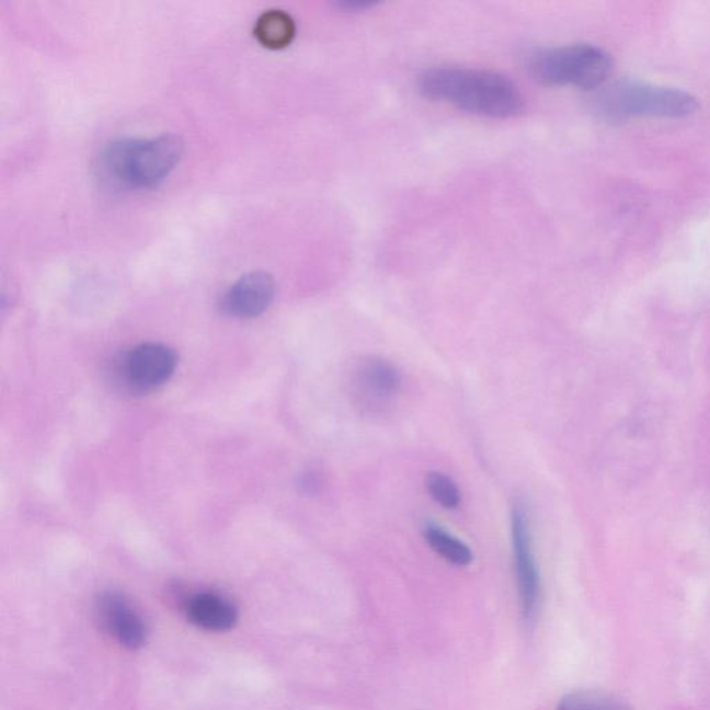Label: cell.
I'll return each mask as SVG.
<instances>
[{
	"instance_id": "6",
	"label": "cell",
	"mask_w": 710,
	"mask_h": 710,
	"mask_svg": "<svg viewBox=\"0 0 710 710\" xmlns=\"http://www.w3.org/2000/svg\"><path fill=\"white\" fill-rule=\"evenodd\" d=\"M511 522H513L511 530H513L514 571L522 614L526 620H531L540 602V573L532 551L529 511L522 501H516Z\"/></svg>"
},
{
	"instance_id": "2",
	"label": "cell",
	"mask_w": 710,
	"mask_h": 710,
	"mask_svg": "<svg viewBox=\"0 0 710 710\" xmlns=\"http://www.w3.org/2000/svg\"><path fill=\"white\" fill-rule=\"evenodd\" d=\"M182 154L184 142L176 135L113 139L99 151L95 172L113 190H154L176 169Z\"/></svg>"
},
{
	"instance_id": "12",
	"label": "cell",
	"mask_w": 710,
	"mask_h": 710,
	"mask_svg": "<svg viewBox=\"0 0 710 710\" xmlns=\"http://www.w3.org/2000/svg\"><path fill=\"white\" fill-rule=\"evenodd\" d=\"M424 536L432 550L451 565L468 566L473 561L471 548L442 526L427 524Z\"/></svg>"
},
{
	"instance_id": "8",
	"label": "cell",
	"mask_w": 710,
	"mask_h": 710,
	"mask_svg": "<svg viewBox=\"0 0 710 710\" xmlns=\"http://www.w3.org/2000/svg\"><path fill=\"white\" fill-rule=\"evenodd\" d=\"M275 280L264 271H254L234 282L221 297L219 308L224 314L240 320L260 317L275 299Z\"/></svg>"
},
{
	"instance_id": "3",
	"label": "cell",
	"mask_w": 710,
	"mask_h": 710,
	"mask_svg": "<svg viewBox=\"0 0 710 710\" xmlns=\"http://www.w3.org/2000/svg\"><path fill=\"white\" fill-rule=\"evenodd\" d=\"M697 108V98L682 89L629 80L599 89L593 99L594 113L610 123L642 117L684 118Z\"/></svg>"
},
{
	"instance_id": "5",
	"label": "cell",
	"mask_w": 710,
	"mask_h": 710,
	"mask_svg": "<svg viewBox=\"0 0 710 710\" xmlns=\"http://www.w3.org/2000/svg\"><path fill=\"white\" fill-rule=\"evenodd\" d=\"M178 365L174 348L161 343H144L130 348L117 363V376L133 393H150L169 382Z\"/></svg>"
},
{
	"instance_id": "15",
	"label": "cell",
	"mask_w": 710,
	"mask_h": 710,
	"mask_svg": "<svg viewBox=\"0 0 710 710\" xmlns=\"http://www.w3.org/2000/svg\"><path fill=\"white\" fill-rule=\"evenodd\" d=\"M341 8L344 10H350V12H364V10L375 8L374 2H368V0H344L341 3Z\"/></svg>"
},
{
	"instance_id": "9",
	"label": "cell",
	"mask_w": 710,
	"mask_h": 710,
	"mask_svg": "<svg viewBox=\"0 0 710 710\" xmlns=\"http://www.w3.org/2000/svg\"><path fill=\"white\" fill-rule=\"evenodd\" d=\"M98 620L119 644L128 650H139L146 644L148 631L145 621L130 607L124 595L107 592L96 599Z\"/></svg>"
},
{
	"instance_id": "7",
	"label": "cell",
	"mask_w": 710,
	"mask_h": 710,
	"mask_svg": "<svg viewBox=\"0 0 710 710\" xmlns=\"http://www.w3.org/2000/svg\"><path fill=\"white\" fill-rule=\"evenodd\" d=\"M403 385L400 370L382 357L363 358L353 370L352 389L355 401L373 414L393 403Z\"/></svg>"
},
{
	"instance_id": "11",
	"label": "cell",
	"mask_w": 710,
	"mask_h": 710,
	"mask_svg": "<svg viewBox=\"0 0 710 710\" xmlns=\"http://www.w3.org/2000/svg\"><path fill=\"white\" fill-rule=\"evenodd\" d=\"M255 38L268 49H282L291 44L296 35L295 20L284 10H268L254 25Z\"/></svg>"
},
{
	"instance_id": "4",
	"label": "cell",
	"mask_w": 710,
	"mask_h": 710,
	"mask_svg": "<svg viewBox=\"0 0 710 710\" xmlns=\"http://www.w3.org/2000/svg\"><path fill=\"white\" fill-rule=\"evenodd\" d=\"M610 69V56L592 44L539 48L527 56L530 76L548 87L602 88Z\"/></svg>"
},
{
	"instance_id": "13",
	"label": "cell",
	"mask_w": 710,
	"mask_h": 710,
	"mask_svg": "<svg viewBox=\"0 0 710 710\" xmlns=\"http://www.w3.org/2000/svg\"><path fill=\"white\" fill-rule=\"evenodd\" d=\"M426 489L431 497L443 508L456 509L461 504V492L450 477L442 472H432L426 477Z\"/></svg>"
},
{
	"instance_id": "14",
	"label": "cell",
	"mask_w": 710,
	"mask_h": 710,
	"mask_svg": "<svg viewBox=\"0 0 710 710\" xmlns=\"http://www.w3.org/2000/svg\"><path fill=\"white\" fill-rule=\"evenodd\" d=\"M322 485V479L316 471H308L300 478V488L306 493H317Z\"/></svg>"
},
{
	"instance_id": "10",
	"label": "cell",
	"mask_w": 710,
	"mask_h": 710,
	"mask_svg": "<svg viewBox=\"0 0 710 710\" xmlns=\"http://www.w3.org/2000/svg\"><path fill=\"white\" fill-rule=\"evenodd\" d=\"M186 616L191 623L197 626L198 629L228 631L237 623L238 610L222 595L202 593L187 599Z\"/></svg>"
},
{
	"instance_id": "1",
	"label": "cell",
	"mask_w": 710,
	"mask_h": 710,
	"mask_svg": "<svg viewBox=\"0 0 710 710\" xmlns=\"http://www.w3.org/2000/svg\"><path fill=\"white\" fill-rule=\"evenodd\" d=\"M417 87L432 101L453 104L490 118H509L524 108V96L508 77L468 67L442 66L422 72Z\"/></svg>"
}]
</instances>
